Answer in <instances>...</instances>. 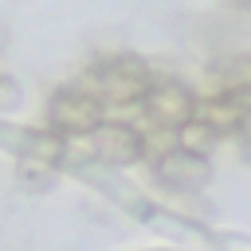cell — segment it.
I'll return each instance as SVG.
<instances>
[{
	"instance_id": "1",
	"label": "cell",
	"mask_w": 251,
	"mask_h": 251,
	"mask_svg": "<svg viewBox=\"0 0 251 251\" xmlns=\"http://www.w3.org/2000/svg\"><path fill=\"white\" fill-rule=\"evenodd\" d=\"M149 86H153V75H149V67L141 63V59H102L90 75H86V90H94L98 98H102V106L106 102H114V106H133V102H141L145 94H149Z\"/></svg>"
},
{
	"instance_id": "2",
	"label": "cell",
	"mask_w": 251,
	"mask_h": 251,
	"mask_svg": "<svg viewBox=\"0 0 251 251\" xmlns=\"http://www.w3.org/2000/svg\"><path fill=\"white\" fill-rule=\"evenodd\" d=\"M75 149H82L90 161H102V165L122 169V165H133V161L145 157V137H141L137 126L102 122V126H94L90 133L71 137V141H67V153H75Z\"/></svg>"
},
{
	"instance_id": "3",
	"label": "cell",
	"mask_w": 251,
	"mask_h": 251,
	"mask_svg": "<svg viewBox=\"0 0 251 251\" xmlns=\"http://www.w3.org/2000/svg\"><path fill=\"white\" fill-rule=\"evenodd\" d=\"M94 126H102V98L86 86H63L55 90L51 106H47V129H55L59 137H82Z\"/></svg>"
},
{
	"instance_id": "4",
	"label": "cell",
	"mask_w": 251,
	"mask_h": 251,
	"mask_svg": "<svg viewBox=\"0 0 251 251\" xmlns=\"http://www.w3.org/2000/svg\"><path fill=\"white\" fill-rule=\"evenodd\" d=\"M153 176L173 188V192H200L208 180H212V161L204 153H192V149H165L157 161H153Z\"/></svg>"
},
{
	"instance_id": "5",
	"label": "cell",
	"mask_w": 251,
	"mask_h": 251,
	"mask_svg": "<svg viewBox=\"0 0 251 251\" xmlns=\"http://www.w3.org/2000/svg\"><path fill=\"white\" fill-rule=\"evenodd\" d=\"M141 106H145V114H149V122H157V126H169V129H180L188 118H196V94L188 90V86H180V82H153L149 86V94L141 98Z\"/></svg>"
},
{
	"instance_id": "6",
	"label": "cell",
	"mask_w": 251,
	"mask_h": 251,
	"mask_svg": "<svg viewBox=\"0 0 251 251\" xmlns=\"http://www.w3.org/2000/svg\"><path fill=\"white\" fill-rule=\"evenodd\" d=\"M63 157H67V137H59L55 129H39L31 137V145L24 149V157H20V176L31 188H39V184H47L55 176Z\"/></svg>"
},
{
	"instance_id": "7",
	"label": "cell",
	"mask_w": 251,
	"mask_h": 251,
	"mask_svg": "<svg viewBox=\"0 0 251 251\" xmlns=\"http://www.w3.org/2000/svg\"><path fill=\"white\" fill-rule=\"evenodd\" d=\"M212 82H216V94H227V98L251 94V55L224 59V63L212 71Z\"/></svg>"
},
{
	"instance_id": "8",
	"label": "cell",
	"mask_w": 251,
	"mask_h": 251,
	"mask_svg": "<svg viewBox=\"0 0 251 251\" xmlns=\"http://www.w3.org/2000/svg\"><path fill=\"white\" fill-rule=\"evenodd\" d=\"M216 141H220V133H216L204 118H188V122L176 129V145H180V149H192V153H204V157L212 153Z\"/></svg>"
},
{
	"instance_id": "9",
	"label": "cell",
	"mask_w": 251,
	"mask_h": 251,
	"mask_svg": "<svg viewBox=\"0 0 251 251\" xmlns=\"http://www.w3.org/2000/svg\"><path fill=\"white\" fill-rule=\"evenodd\" d=\"M239 137H243V145H247V153H251V110L243 114V126H239Z\"/></svg>"
}]
</instances>
